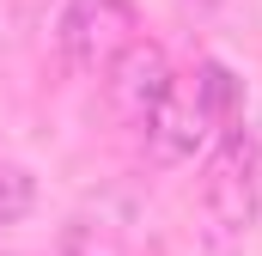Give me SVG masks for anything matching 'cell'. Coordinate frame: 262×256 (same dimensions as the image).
<instances>
[{
  "mask_svg": "<svg viewBox=\"0 0 262 256\" xmlns=\"http://www.w3.org/2000/svg\"><path fill=\"white\" fill-rule=\"evenodd\" d=\"M238 122V79H232V67L220 61H201L195 86H171L165 92V104L146 116V153H152V165H183V159H195V146L213 134V128H232Z\"/></svg>",
  "mask_w": 262,
  "mask_h": 256,
  "instance_id": "obj_1",
  "label": "cell"
},
{
  "mask_svg": "<svg viewBox=\"0 0 262 256\" xmlns=\"http://www.w3.org/2000/svg\"><path fill=\"white\" fill-rule=\"evenodd\" d=\"M195 207H201V238L213 250L244 244V232L256 226V146L238 122L220 128V146L207 153Z\"/></svg>",
  "mask_w": 262,
  "mask_h": 256,
  "instance_id": "obj_2",
  "label": "cell"
},
{
  "mask_svg": "<svg viewBox=\"0 0 262 256\" xmlns=\"http://www.w3.org/2000/svg\"><path fill=\"white\" fill-rule=\"evenodd\" d=\"M134 31H140L134 0H61L55 18V43L73 73H104L134 43Z\"/></svg>",
  "mask_w": 262,
  "mask_h": 256,
  "instance_id": "obj_3",
  "label": "cell"
},
{
  "mask_svg": "<svg viewBox=\"0 0 262 256\" xmlns=\"http://www.w3.org/2000/svg\"><path fill=\"white\" fill-rule=\"evenodd\" d=\"M171 86H177L171 55H165L159 43H146V37H134L128 49L104 67V98H110V110H116L122 122H134V128L165 104V92H171Z\"/></svg>",
  "mask_w": 262,
  "mask_h": 256,
  "instance_id": "obj_4",
  "label": "cell"
},
{
  "mask_svg": "<svg viewBox=\"0 0 262 256\" xmlns=\"http://www.w3.org/2000/svg\"><path fill=\"white\" fill-rule=\"evenodd\" d=\"M31 207H37V177L25 165H0V232L18 226Z\"/></svg>",
  "mask_w": 262,
  "mask_h": 256,
  "instance_id": "obj_5",
  "label": "cell"
},
{
  "mask_svg": "<svg viewBox=\"0 0 262 256\" xmlns=\"http://www.w3.org/2000/svg\"><path fill=\"white\" fill-rule=\"evenodd\" d=\"M201 6H213V0H201Z\"/></svg>",
  "mask_w": 262,
  "mask_h": 256,
  "instance_id": "obj_6",
  "label": "cell"
}]
</instances>
